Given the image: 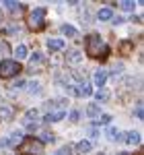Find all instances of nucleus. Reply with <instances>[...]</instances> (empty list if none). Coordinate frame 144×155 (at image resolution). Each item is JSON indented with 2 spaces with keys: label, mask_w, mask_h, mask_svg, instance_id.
<instances>
[{
  "label": "nucleus",
  "mask_w": 144,
  "mask_h": 155,
  "mask_svg": "<svg viewBox=\"0 0 144 155\" xmlns=\"http://www.w3.org/2000/svg\"><path fill=\"white\" fill-rule=\"evenodd\" d=\"M84 50L91 58H107V44L103 41V37L99 33H89L84 37Z\"/></svg>",
  "instance_id": "nucleus-1"
},
{
  "label": "nucleus",
  "mask_w": 144,
  "mask_h": 155,
  "mask_svg": "<svg viewBox=\"0 0 144 155\" xmlns=\"http://www.w3.org/2000/svg\"><path fill=\"white\" fill-rule=\"evenodd\" d=\"M17 153L21 155H39L43 153V145L35 137H25L21 143L17 145Z\"/></svg>",
  "instance_id": "nucleus-2"
},
{
  "label": "nucleus",
  "mask_w": 144,
  "mask_h": 155,
  "mask_svg": "<svg viewBox=\"0 0 144 155\" xmlns=\"http://www.w3.org/2000/svg\"><path fill=\"white\" fill-rule=\"evenodd\" d=\"M27 27L31 31H41L45 27V8H35L27 17Z\"/></svg>",
  "instance_id": "nucleus-3"
},
{
  "label": "nucleus",
  "mask_w": 144,
  "mask_h": 155,
  "mask_svg": "<svg viewBox=\"0 0 144 155\" xmlns=\"http://www.w3.org/2000/svg\"><path fill=\"white\" fill-rule=\"evenodd\" d=\"M21 62H17V60H0V77L2 79H11V77H17L19 72H21Z\"/></svg>",
  "instance_id": "nucleus-4"
},
{
  "label": "nucleus",
  "mask_w": 144,
  "mask_h": 155,
  "mask_svg": "<svg viewBox=\"0 0 144 155\" xmlns=\"http://www.w3.org/2000/svg\"><path fill=\"white\" fill-rule=\"evenodd\" d=\"M37 118H39V112H37L35 107H31V110H27L23 116V124L29 128V130H37V126H39V122H37Z\"/></svg>",
  "instance_id": "nucleus-5"
},
{
  "label": "nucleus",
  "mask_w": 144,
  "mask_h": 155,
  "mask_svg": "<svg viewBox=\"0 0 144 155\" xmlns=\"http://www.w3.org/2000/svg\"><path fill=\"white\" fill-rule=\"evenodd\" d=\"M74 93L80 95V97H89V95H93V87L86 83V81H80V83L74 87Z\"/></svg>",
  "instance_id": "nucleus-6"
},
{
  "label": "nucleus",
  "mask_w": 144,
  "mask_h": 155,
  "mask_svg": "<svg viewBox=\"0 0 144 155\" xmlns=\"http://www.w3.org/2000/svg\"><path fill=\"white\" fill-rule=\"evenodd\" d=\"M74 149H76V153H78V155H89L91 151H93V143L84 139V141H78Z\"/></svg>",
  "instance_id": "nucleus-7"
},
{
  "label": "nucleus",
  "mask_w": 144,
  "mask_h": 155,
  "mask_svg": "<svg viewBox=\"0 0 144 155\" xmlns=\"http://www.w3.org/2000/svg\"><path fill=\"white\" fill-rule=\"evenodd\" d=\"M93 83H95L97 87L101 89L103 85L107 83V72L103 71V68H99V71H95V74H93Z\"/></svg>",
  "instance_id": "nucleus-8"
},
{
  "label": "nucleus",
  "mask_w": 144,
  "mask_h": 155,
  "mask_svg": "<svg viewBox=\"0 0 144 155\" xmlns=\"http://www.w3.org/2000/svg\"><path fill=\"white\" fill-rule=\"evenodd\" d=\"M95 99L99 101V104H107L109 99H111V93H109L105 87H101V89H97V91H95Z\"/></svg>",
  "instance_id": "nucleus-9"
},
{
  "label": "nucleus",
  "mask_w": 144,
  "mask_h": 155,
  "mask_svg": "<svg viewBox=\"0 0 144 155\" xmlns=\"http://www.w3.org/2000/svg\"><path fill=\"white\" fill-rule=\"evenodd\" d=\"M66 116V110H58V112H48V116L43 118V122H60Z\"/></svg>",
  "instance_id": "nucleus-10"
},
{
  "label": "nucleus",
  "mask_w": 144,
  "mask_h": 155,
  "mask_svg": "<svg viewBox=\"0 0 144 155\" xmlns=\"http://www.w3.org/2000/svg\"><path fill=\"white\" fill-rule=\"evenodd\" d=\"M12 54H14V60L19 62V60H23L29 56V50H27V46L25 44H21V46H17V48L12 50Z\"/></svg>",
  "instance_id": "nucleus-11"
},
{
  "label": "nucleus",
  "mask_w": 144,
  "mask_h": 155,
  "mask_svg": "<svg viewBox=\"0 0 144 155\" xmlns=\"http://www.w3.org/2000/svg\"><path fill=\"white\" fill-rule=\"evenodd\" d=\"M97 19L99 21H111L113 19V11L109 6H103V8H99V12H97Z\"/></svg>",
  "instance_id": "nucleus-12"
},
{
  "label": "nucleus",
  "mask_w": 144,
  "mask_h": 155,
  "mask_svg": "<svg viewBox=\"0 0 144 155\" xmlns=\"http://www.w3.org/2000/svg\"><path fill=\"white\" fill-rule=\"evenodd\" d=\"M121 139H124L128 145H138L140 143V132L130 130V132H126V137H121Z\"/></svg>",
  "instance_id": "nucleus-13"
},
{
  "label": "nucleus",
  "mask_w": 144,
  "mask_h": 155,
  "mask_svg": "<svg viewBox=\"0 0 144 155\" xmlns=\"http://www.w3.org/2000/svg\"><path fill=\"white\" fill-rule=\"evenodd\" d=\"M86 116L93 118V120L99 118V116H101V107H99V104H89V106H86Z\"/></svg>",
  "instance_id": "nucleus-14"
},
{
  "label": "nucleus",
  "mask_w": 144,
  "mask_h": 155,
  "mask_svg": "<svg viewBox=\"0 0 144 155\" xmlns=\"http://www.w3.org/2000/svg\"><path fill=\"white\" fill-rule=\"evenodd\" d=\"M0 116L4 120H12V116H14V107L12 106H0Z\"/></svg>",
  "instance_id": "nucleus-15"
},
{
  "label": "nucleus",
  "mask_w": 144,
  "mask_h": 155,
  "mask_svg": "<svg viewBox=\"0 0 144 155\" xmlns=\"http://www.w3.org/2000/svg\"><path fill=\"white\" fill-rule=\"evenodd\" d=\"M48 48L52 52H60V50H64V41L62 39H48Z\"/></svg>",
  "instance_id": "nucleus-16"
},
{
  "label": "nucleus",
  "mask_w": 144,
  "mask_h": 155,
  "mask_svg": "<svg viewBox=\"0 0 144 155\" xmlns=\"http://www.w3.org/2000/svg\"><path fill=\"white\" fill-rule=\"evenodd\" d=\"M62 33H64V35H68V37H74V35H78V31H76V27H74V25H68V23H64V25H62Z\"/></svg>",
  "instance_id": "nucleus-17"
},
{
  "label": "nucleus",
  "mask_w": 144,
  "mask_h": 155,
  "mask_svg": "<svg viewBox=\"0 0 144 155\" xmlns=\"http://www.w3.org/2000/svg\"><path fill=\"white\" fill-rule=\"evenodd\" d=\"M107 137H109V141H120L121 139V132L115 128V126H109L107 128Z\"/></svg>",
  "instance_id": "nucleus-18"
},
{
  "label": "nucleus",
  "mask_w": 144,
  "mask_h": 155,
  "mask_svg": "<svg viewBox=\"0 0 144 155\" xmlns=\"http://www.w3.org/2000/svg\"><path fill=\"white\" fill-rule=\"evenodd\" d=\"M25 87H27V91H29V93H39V91H41V85L37 83V81H31V83H25Z\"/></svg>",
  "instance_id": "nucleus-19"
},
{
  "label": "nucleus",
  "mask_w": 144,
  "mask_h": 155,
  "mask_svg": "<svg viewBox=\"0 0 144 155\" xmlns=\"http://www.w3.org/2000/svg\"><path fill=\"white\" fill-rule=\"evenodd\" d=\"M2 4H4L6 8H11V11H21V4H19L17 0H4Z\"/></svg>",
  "instance_id": "nucleus-20"
},
{
  "label": "nucleus",
  "mask_w": 144,
  "mask_h": 155,
  "mask_svg": "<svg viewBox=\"0 0 144 155\" xmlns=\"http://www.w3.org/2000/svg\"><path fill=\"white\" fill-rule=\"evenodd\" d=\"M54 132H41V137H39V141H41V145L43 143H54Z\"/></svg>",
  "instance_id": "nucleus-21"
},
{
  "label": "nucleus",
  "mask_w": 144,
  "mask_h": 155,
  "mask_svg": "<svg viewBox=\"0 0 144 155\" xmlns=\"http://www.w3.org/2000/svg\"><path fill=\"white\" fill-rule=\"evenodd\" d=\"M120 6L124 11H134V8H136V2H134V0H121Z\"/></svg>",
  "instance_id": "nucleus-22"
},
{
  "label": "nucleus",
  "mask_w": 144,
  "mask_h": 155,
  "mask_svg": "<svg viewBox=\"0 0 144 155\" xmlns=\"http://www.w3.org/2000/svg\"><path fill=\"white\" fill-rule=\"evenodd\" d=\"M80 58H83V54H80L78 50H70V52H68V60H70V62H78Z\"/></svg>",
  "instance_id": "nucleus-23"
},
{
  "label": "nucleus",
  "mask_w": 144,
  "mask_h": 155,
  "mask_svg": "<svg viewBox=\"0 0 144 155\" xmlns=\"http://www.w3.org/2000/svg\"><path fill=\"white\" fill-rule=\"evenodd\" d=\"M95 124H111V116H109V114H101V116L95 120Z\"/></svg>",
  "instance_id": "nucleus-24"
},
{
  "label": "nucleus",
  "mask_w": 144,
  "mask_h": 155,
  "mask_svg": "<svg viewBox=\"0 0 144 155\" xmlns=\"http://www.w3.org/2000/svg\"><path fill=\"white\" fill-rule=\"evenodd\" d=\"M0 52H2V54L11 52V46H8V41H6V39H2V37H0Z\"/></svg>",
  "instance_id": "nucleus-25"
},
{
  "label": "nucleus",
  "mask_w": 144,
  "mask_h": 155,
  "mask_svg": "<svg viewBox=\"0 0 144 155\" xmlns=\"http://www.w3.org/2000/svg\"><path fill=\"white\" fill-rule=\"evenodd\" d=\"M39 62H43V56H41V54H39V52H35V54H33V56H31V64H33V66H35V64H39Z\"/></svg>",
  "instance_id": "nucleus-26"
},
{
  "label": "nucleus",
  "mask_w": 144,
  "mask_h": 155,
  "mask_svg": "<svg viewBox=\"0 0 144 155\" xmlns=\"http://www.w3.org/2000/svg\"><path fill=\"white\" fill-rule=\"evenodd\" d=\"M86 132H89V137H91V139H97V137H99V130H97L95 126H89Z\"/></svg>",
  "instance_id": "nucleus-27"
},
{
  "label": "nucleus",
  "mask_w": 144,
  "mask_h": 155,
  "mask_svg": "<svg viewBox=\"0 0 144 155\" xmlns=\"http://www.w3.org/2000/svg\"><path fill=\"white\" fill-rule=\"evenodd\" d=\"M121 50H124V54H128L130 50H132V41H121V46H120Z\"/></svg>",
  "instance_id": "nucleus-28"
},
{
  "label": "nucleus",
  "mask_w": 144,
  "mask_h": 155,
  "mask_svg": "<svg viewBox=\"0 0 144 155\" xmlns=\"http://www.w3.org/2000/svg\"><path fill=\"white\" fill-rule=\"evenodd\" d=\"M70 120L72 122H78V120H80V112H78V110H72L70 112Z\"/></svg>",
  "instance_id": "nucleus-29"
},
{
  "label": "nucleus",
  "mask_w": 144,
  "mask_h": 155,
  "mask_svg": "<svg viewBox=\"0 0 144 155\" xmlns=\"http://www.w3.org/2000/svg\"><path fill=\"white\" fill-rule=\"evenodd\" d=\"M121 71H124V64H121V62H117V64H113V68H111V72H113V74H120Z\"/></svg>",
  "instance_id": "nucleus-30"
},
{
  "label": "nucleus",
  "mask_w": 144,
  "mask_h": 155,
  "mask_svg": "<svg viewBox=\"0 0 144 155\" xmlns=\"http://www.w3.org/2000/svg\"><path fill=\"white\" fill-rule=\"evenodd\" d=\"M136 118L142 120L144 118V112H142V104H138V107H136Z\"/></svg>",
  "instance_id": "nucleus-31"
},
{
  "label": "nucleus",
  "mask_w": 144,
  "mask_h": 155,
  "mask_svg": "<svg viewBox=\"0 0 144 155\" xmlns=\"http://www.w3.org/2000/svg\"><path fill=\"white\" fill-rule=\"evenodd\" d=\"M56 155H70V147H62V149H60Z\"/></svg>",
  "instance_id": "nucleus-32"
},
{
  "label": "nucleus",
  "mask_w": 144,
  "mask_h": 155,
  "mask_svg": "<svg viewBox=\"0 0 144 155\" xmlns=\"http://www.w3.org/2000/svg\"><path fill=\"white\" fill-rule=\"evenodd\" d=\"M14 89H25V81H17L14 83Z\"/></svg>",
  "instance_id": "nucleus-33"
},
{
  "label": "nucleus",
  "mask_w": 144,
  "mask_h": 155,
  "mask_svg": "<svg viewBox=\"0 0 144 155\" xmlns=\"http://www.w3.org/2000/svg\"><path fill=\"white\" fill-rule=\"evenodd\" d=\"M117 155H130V153H117Z\"/></svg>",
  "instance_id": "nucleus-34"
},
{
  "label": "nucleus",
  "mask_w": 144,
  "mask_h": 155,
  "mask_svg": "<svg viewBox=\"0 0 144 155\" xmlns=\"http://www.w3.org/2000/svg\"><path fill=\"white\" fill-rule=\"evenodd\" d=\"M0 19H2V11H0Z\"/></svg>",
  "instance_id": "nucleus-35"
},
{
  "label": "nucleus",
  "mask_w": 144,
  "mask_h": 155,
  "mask_svg": "<svg viewBox=\"0 0 144 155\" xmlns=\"http://www.w3.org/2000/svg\"><path fill=\"white\" fill-rule=\"evenodd\" d=\"M99 155H103V153H99Z\"/></svg>",
  "instance_id": "nucleus-36"
}]
</instances>
